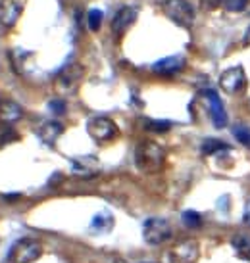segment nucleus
Here are the masks:
<instances>
[{
    "mask_svg": "<svg viewBox=\"0 0 250 263\" xmlns=\"http://www.w3.org/2000/svg\"><path fill=\"white\" fill-rule=\"evenodd\" d=\"M166 152L160 144L152 140H140L135 148V165L142 173H158L164 167Z\"/></svg>",
    "mask_w": 250,
    "mask_h": 263,
    "instance_id": "nucleus-1",
    "label": "nucleus"
},
{
    "mask_svg": "<svg viewBox=\"0 0 250 263\" xmlns=\"http://www.w3.org/2000/svg\"><path fill=\"white\" fill-rule=\"evenodd\" d=\"M162 12L169 20L185 29H189L194 23V8L187 0H164Z\"/></svg>",
    "mask_w": 250,
    "mask_h": 263,
    "instance_id": "nucleus-2",
    "label": "nucleus"
},
{
    "mask_svg": "<svg viewBox=\"0 0 250 263\" xmlns=\"http://www.w3.org/2000/svg\"><path fill=\"white\" fill-rule=\"evenodd\" d=\"M43 254V244L35 238H22L10 252V263H33Z\"/></svg>",
    "mask_w": 250,
    "mask_h": 263,
    "instance_id": "nucleus-3",
    "label": "nucleus"
},
{
    "mask_svg": "<svg viewBox=\"0 0 250 263\" xmlns=\"http://www.w3.org/2000/svg\"><path fill=\"white\" fill-rule=\"evenodd\" d=\"M87 133L96 142H108V140L118 137V125L114 123L110 117L96 116L87 121Z\"/></svg>",
    "mask_w": 250,
    "mask_h": 263,
    "instance_id": "nucleus-4",
    "label": "nucleus"
},
{
    "mask_svg": "<svg viewBox=\"0 0 250 263\" xmlns=\"http://www.w3.org/2000/svg\"><path fill=\"white\" fill-rule=\"evenodd\" d=\"M171 225L169 221L162 219V217H152L145 223V229H142V236H145V242L152 244V246H158V244H164L166 240L171 238Z\"/></svg>",
    "mask_w": 250,
    "mask_h": 263,
    "instance_id": "nucleus-5",
    "label": "nucleus"
},
{
    "mask_svg": "<svg viewBox=\"0 0 250 263\" xmlns=\"http://www.w3.org/2000/svg\"><path fill=\"white\" fill-rule=\"evenodd\" d=\"M200 256L199 242L194 238H185V240L177 242L173 248L169 250L168 259L169 263H197Z\"/></svg>",
    "mask_w": 250,
    "mask_h": 263,
    "instance_id": "nucleus-6",
    "label": "nucleus"
},
{
    "mask_svg": "<svg viewBox=\"0 0 250 263\" xmlns=\"http://www.w3.org/2000/svg\"><path fill=\"white\" fill-rule=\"evenodd\" d=\"M200 98L206 102L208 108V116L212 119V123L216 129H223L227 125V114H225V108H223V102L221 98L216 95V90H202L200 92Z\"/></svg>",
    "mask_w": 250,
    "mask_h": 263,
    "instance_id": "nucleus-7",
    "label": "nucleus"
},
{
    "mask_svg": "<svg viewBox=\"0 0 250 263\" xmlns=\"http://www.w3.org/2000/svg\"><path fill=\"white\" fill-rule=\"evenodd\" d=\"M85 69L79 64H69L66 66L58 75H56V88L60 92H74L75 88L79 87Z\"/></svg>",
    "mask_w": 250,
    "mask_h": 263,
    "instance_id": "nucleus-8",
    "label": "nucleus"
},
{
    "mask_svg": "<svg viewBox=\"0 0 250 263\" xmlns=\"http://www.w3.org/2000/svg\"><path fill=\"white\" fill-rule=\"evenodd\" d=\"M220 87L227 92V95H239L243 92L246 87V73L241 66L229 67L220 75Z\"/></svg>",
    "mask_w": 250,
    "mask_h": 263,
    "instance_id": "nucleus-9",
    "label": "nucleus"
},
{
    "mask_svg": "<svg viewBox=\"0 0 250 263\" xmlns=\"http://www.w3.org/2000/svg\"><path fill=\"white\" fill-rule=\"evenodd\" d=\"M27 0H0V23L4 27H14L22 17Z\"/></svg>",
    "mask_w": 250,
    "mask_h": 263,
    "instance_id": "nucleus-10",
    "label": "nucleus"
},
{
    "mask_svg": "<svg viewBox=\"0 0 250 263\" xmlns=\"http://www.w3.org/2000/svg\"><path fill=\"white\" fill-rule=\"evenodd\" d=\"M135 22H137V10L131 6H123L121 10H118V14L112 20V33L121 37Z\"/></svg>",
    "mask_w": 250,
    "mask_h": 263,
    "instance_id": "nucleus-11",
    "label": "nucleus"
},
{
    "mask_svg": "<svg viewBox=\"0 0 250 263\" xmlns=\"http://www.w3.org/2000/svg\"><path fill=\"white\" fill-rule=\"evenodd\" d=\"M185 67L183 56H169L154 64V71L160 75H175Z\"/></svg>",
    "mask_w": 250,
    "mask_h": 263,
    "instance_id": "nucleus-12",
    "label": "nucleus"
},
{
    "mask_svg": "<svg viewBox=\"0 0 250 263\" xmlns=\"http://www.w3.org/2000/svg\"><path fill=\"white\" fill-rule=\"evenodd\" d=\"M62 133H64V125L60 123V121H44L39 127L37 135L41 137V140H43L44 144H54Z\"/></svg>",
    "mask_w": 250,
    "mask_h": 263,
    "instance_id": "nucleus-13",
    "label": "nucleus"
},
{
    "mask_svg": "<svg viewBox=\"0 0 250 263\" xmlns=\"http://www.w3.org/2000/svg\"><path fill=\"white\" fill-rule=\"evenodd\" d=\"M23 116V110L20 104H15L14 100H2L0 102V121L2 123H15L20 117Z\"/></svg>",
    "mask_w": 250,
    "mask_h": 263,
    "instance_id": "nucleus-14",
    "label": "nucleus"
},
{
    "mask_svg": "<svg viewBox=\"0 0 250 263\" xmlns=\"http://www.w3.org/2000/svg\"><path fill=\"white\" fill-rule=\"evenodd\" d=\"M114 227V217H112L110 212H100L93 217V223H91V231L95 234H104L110 233V229Z\"/></svg>",
    "mask_w": 250,
    "mask_h": 263,
    "instance_id": "nucleus-15",
    "label": "nucleus"
},
{
    "mask_svg": "<svg viewBox=\"0 0 250 263\" xmlns=\"http://www.w3.org/2000/svg\"><path fill=\"white\" fill-rule=\"evenodd\" d=\"M231 246L241 259L250 261V234H235L231 240Z\"/></svg>",
    "mask_w": 250,
    "mask_h": 263,
    "instance_id": "nucleus-16",
    "label": "nucleus"
},
{
    "mask_svg": "<svg viewBox=\"0 0 250 263\" xmlns=\"http://www.w3.org/2000/svg\"><path fill=\"white\" fill-rule=\"evenodd\" d=\"M74 171L75 175L91 177L96 173V161L93 158H81V160L74 161Z\"/></svg>",
    "mask_w": 250,
    "mask_h": 263,
    "instance_id": "nucleus-17",
    "label": "nucleus"
},
{
    "mask_svg": "<svg viewBox=\"0 0 250 263\" xmlns=\"http://www.w3.org/2000/svg\"><path fill=\"white\" fill-rule=\"evenodd\" d=\"M200 150H202L204 156H216L218 152H227L229 146L225 144V142H221V140H218V139H206Z\"/></svg>",
    "mask_w": 250,
    "mask_h": 263,
    "instance_id": "nucleus-18",
    "label": "nucleus"
},
{
    "mask_svg": "<svg viewBox=\"0 0 250 263\" xmlns=\"http://www.w3.org/2000/svg\"><path fill=\"white\" fill-rule=\"evenodd\" d=\"M233 137H235L243 146L250 148V127L244 123H239L233 127Z\"/></svg>",
    "mask_w": 250,
    "mask_h": 263,
    "instance_id": "nucleus-19",
    "label": "nucleus"
},
{
    "mask_svg": "<svg viewBox=\"0 0 250 263\" xmlns=\"http://www.w3.org/2000/svg\"><path fill=\"white\" fill-rule=\"evenodd\" d=\"M142 127L154 133H166L171 129V123L169 121H162V119H142Z\"/></svg>",
    "mask_w": 250,
    "mask_h": 263,
    "instance_id": "nucleus-20",
    "label": "nucleus"
},
{
    "mask_svg": "<svg viewBox=\"0 0 250 263\" xmlns=\"http://www.w3.org/2000/svg\"><path fill=\"white\" fill-rule=\"evenodd\" d=\"M102 10H91L87 14V25L91 31H98L100 29V25H102Z\"/></svg>",
    "mask_w": 250,
    "mask_h": 263,
    "instance_id": "nucleus-21",
    "label": "nucleus"
},
{
    "mask_svg": "<svg viewBox=\"0 0 250 263\" xmlns=\"http://www.w3.org/2000/svg\"><path fill=\"white\" fill-rule=\"evenodd\" d=\"M183 223L189 229H194V227H200V223H202V217H200L199 212H192V210H187V212L183 213Z\"/></svg>",
    "mask_w": 250,
    "mask_h": 263,
    "instance_id": "nucleus-22",
    "label": "nucleus"
},
{
    "mask_svg": "<svg viewBox=\"0 0 250 263\" xmlns=\"http://www.w3.org/2000/svg\"><path fill=\"white\" fill-rule=\"evenodd\" d=\"M223 4H225V10H229V12H243L248 4V0H223Z\"/></svg>",
    "mask_w": 250,
    "mask_h": 263,
    "instance_id": "nucleus-23",
    "label": "nucleus"
},
{
    "mask_svg": "<svg viewBox=\"0 0 250 263\" xmlns=\"http://www.w3.org/2000/svg\"><path fill=\"white\" fill-rule=\"evenodd\" d=\"M14 140H17V133L12 131V129H8L2 137H0V146H4V144H10V142H14Z\"/></svg>",
    "mask_w": 250,
    "mask_h": 263,
    "instance_id": "nucleus-24",
    "label": "nucleus"
},
{
    "mask_svg": "<svg viewBox=\"0 0 250 263\" xmlns=\"http://www.w3.org/2000/svg\"><path fill=\"white\" fill-rule=\"evenodd\" d=\"M48 106H50V110L54 111V114H58V116L64 114V110H66V102H64V100H52Z\"/></svg>",
    "mask_w": 250,
    "mask_h": 263,
    "instance_id": "nucleus-25",
    "label": "nucleus"
},
{
    "mask_svg": "<svg viewBox=\"0 0 250 263\" xmlns=\"http://www.w3.org/2000/svg\"><path fill=\"white\" fill-rule=\"evenodd\" d=\"M200 4L204 10H216L221 4V0H200Z\"/></svg>",
    "mask_w": 250,
    "mask_h": 263,
    "instance_id": "nucleus-26",
    "label": "nucleus"
},
{
    "mask_svg": "<svg viewBox=\"0 0 250 263\" xmlns=\"http://www.w3.org/2000/svg\"><path fill=\"white\" fill-rule=\"evenodd\" d=\"M244 223L250 225V198H248V202H246V205H244Z\"/></svg>",
    "mask_w": 250,
    "mask_h": 263,
    "instance_id": "nucleus-27",
    "label": "nucleus"
},
{
    "mask_svg": "<svg viewBox=\"0 0 250 263\" xmlns=\"http://www.w3.org/2000/svg\"><path fill=\"white\" fill-rule=\"evenodd\" d=\"M4 200H20V194H6Z\"/></svg>",
    "mask_w": 250,
    "mask_h": 263,
    "instance_id": "nucleus-28",
    "label": "nucleus"
},
{
    "mask_svg": "<svg viewBox=\"0 0 250 263\" xmlns=\"http://www.w3.org/2000/svg\"><path fill=\"white\" fill-rule=\"evenodd\" d=\"M244 41H246V44H250V29L246 31V39H244Z\"/></svg>",
    "mask_w": 250,
    "mask_h": 263,
    "instance_id": "nucleus-29",
    "label": "nucleus"
}]
</instances>
